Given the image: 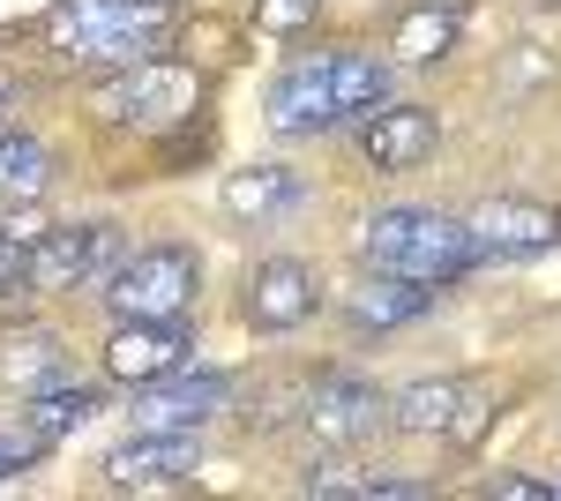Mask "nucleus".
Instances as JSON below:
<instances>
[{
  "label": "nucleus",
  "mask_w": 561,
  "mask_h": 501,
  "mask_svg": "<svg viewBox=\"0 0 561 501\" xmlns=\"http://www.w3.org/2000/svg\"><path fill=\"white\" fill-rule=\"evenodd\" d=\"M314 8H322V0H262V23H270V31H293V23H307Z\"/></svg>",
  "instance_id": "25"
},
{
  "label": "nucleus",
  "mask_w": 561,
  "mask_h": 501,
  "mask_svg": "<svg viewBox=\"0 0 561 501\" xmlns=\"http://www.w3.org/2000/svg\"><path fill=\"white\" fill-rule=\"evenodd\" d=\"M382 389L359 375H322L314 382V397H307V434L314 442H330V449H345V442H367V434H382Z\"/></svg>",
  "instance_id": "9"
},
{
  "label": "nucleus",
  "mask_w": 561,
  "mask_h": 501,
  "mask_svg": "<svg viewBox=\"0 0 561 501\" xmlns=\"http://www.w3.org/2000/svg\"><path fill=\"white\" fill-rule=\"evenodd\" d=\"M427 307H434V285L427 277H397V270H367L359 293L345 299L352 330H404V322H420Z\"/></svg>",
  "instance_id": "14"
},
{
  "label": "nucleus",
  "mask_w": 561,
  "mask_h": 501,
  "mask_svg": "<svg viewBox=\"0 0 561 501\" xmlns=\"http://www.w3.org/2000/svg\"><path fill=\"white\" fill-rule=\"evenodd\" d=\"M457 405H465V382H412L389 397V419L404 434H449L457 426Z\"/></svg>",
  "instance_id": "19"
},
{
  "label": "nucleus",
  "mask_w": 561,
  "mask_h": 501,
  "mask_svg": "<svg viewBox=\"0 0 561 501\" xmlns=\"http://www.w3.org/2000/svg\"><path fill=\"white\" fill-rule=\"evenodd\" d=\"M225 405V382L217 375H165L150 382L142 397H135V426H158V434H203L210 426V412Z\"/></svg>",
  "instance_id": "13"
},
{
  "label": "nucleus",
  "mask_w": 561,
  "mask_h": 501,
  "mask_svg": "<svg viewBox=\"0 0 561 501\" xmlns=\"http://www.w3.org/2000/svg\"><path fill=\"white\" fill-rule=\"evenodd\" d=\"M31 240L15 232V225H0V299H15V293H31Z\"/></svg>",
  "instance_id": "22"
},
{
  "label": "nucleus",
  "mask_w": 561,
  "mask_h": 501,
  "mask_svg": "<svg viewBox=\"0 0 561 501\" xmlns=\"http://www.w3.org/2000/svg\"><path fill=\"white\" fill-rule=\"evenodd\" d=\"M0 382L8 389H23V397H38V389H53V382H68V352H60V337H8L0 344Z\"/></svg>",
  "instance_id": "17"
},
{
  "label": "nucleus",
  "mask_w": 561,
  "mask_h": 501,
  "mask_svg": "<svg viewBox=\"0 0 561 501\" xmlns=\"http://www.w3.org/2000/svg\"><path fill=\"white\" fill-rule=\"evenodd\" d=\"M314 315V270L293 254H262L248 270V322L255 330H300Z\"/></svg>",
  "instance_id": "12"
},
{
  "label": "nucleus",
  "mask_w": 561,
  "mask_h": 501,
  "mask_svg": "<svg viewBox=\"0 0 561 501\" xmlns=\"http://www.w3.org/2000/svg\"><path fill=\"white\" fill-rule=\"evenodd\" d=\"M195 68H180V60H142V68H121V83L98 90V105H105V121H128V127H165V121H187L195 113Z\"/></svg>",
  "instance_id": "6"
},
{
  "label": "nucleus",
  "mask_w": 561,
  "mask_h": 501,
  "mask_svg": "<svg viewBox=\"0 0 561 501\" xmlns=\"http://www.w3.org/2000/svg\"><path fill=\"white\" fill-rule=\"evenodd\" d=\"M465 225H472V248L479 254H539V248H561V209L524 203V195H494V203H479Z\"/></svg>",
  "instance_id": "11"
},
{
  "label": "nucleus",
  "mask_w": 561,
  "mask_h": 501,
  "mask_svg": "<svg viewBox=\"0 0 561 501\" xmlns=\"http://www.w3.org/2000/svg\"><path fill=\"white\" fill-rule=\"evenodd\" d=\"M293 203H300V172H285V166L225 172V209L232 217H285Z\"/></svg>",
  "instance_id": "18"
},
{
  "label": "nucleus",
  "mask_w": 561,
  "mask_h": 501,
  "mask_svg": "<svg viewBox=\"0 0 561 501\" xmlns=\"http://www.w3.org/2000/svg\"><path fill=\"white\" fill-rule=\"evenodd\" d=\"M45 143L31 127H0V203H31L45 187Z\"/></svg>",
  "instance_id": "21"
},
{
  "label": "nucleus",
  "mask_w": 561,
  "mask_h": 501,
  "mask_svg": "<svg viewBox=\"0 0 561 501\" xmlns=\"http://www.w3.org/2000/svg\"><path fill=\"white\" fill-rule=\"evenodd\" d=\"M486 494H494V501H547V494H554V479H524V471H502V479H486Z\"/></svg>",
  "instance_id": "24"
},
{
  "label": "nucleus",
  "mask_w": 561,
  "mask_h": 501,
  "mask_svg": "<svg viewBox=\"0 0 561 501\" xmlns=\"http://www.w3.org/2000/svg\"><path fill=\"white\" fill-rule=\"evenodd\" d=\"M195 464H203V434H158V426H142L135 442L105 449L98 479L113 494H158V487H180Z\"/></svg>",
  "instance_id": "7"
},
{
  "label": "nucleus",
  "mask_w": 561,
  "mask_h": 501,
  "mask_svg": "<svg viewBox=\"0 0 561 501\" xmlns=\"http://www.w3.org/2000/svg\"><path fill=\"white\" fill-rule=\"evenodd\" d=\"M307 494H337V501H397V494H420V479H397V471H359V464H314L300 479Z\"/></svg>",
  "instance_id": "20"
},
{
  "label": "nucleus",
  "mask_w": 561,
  "mask_h": 501,
  "mask_svg": "<svg viewBox=\"0 0 561 501\" xmlns=\"http://www.w3.org/2000/svg\"><path fill=\"white\" fill-rule=\"evenodd\" d=\"M465 31V0H412L404 15H397V31H389V53L404 60V68H434L449 45Z\"/></svg>",
  "instance_id": "15"
},
{
  "label": "nucleus",
  "mask_w": 561,
  "mask_h": 501,
  "mask_svg": "<svg viewBox=\"0 0 561 501\" xmlns=\"http://www.w3.org/2000/svg\"><path fill=\"white\" fill-rule=\"evenodd\" d=\"M554 494H561V479H554Z\"/></svg>",
  "instance_id": "26"
},
{
  "label": "nucleus",
  "mask_w": 561,
  "mask_h": 501,
  "mask_svg": "<svg viewBox=\"0 0 561 501\" xmlns=\"http://www.w3.org/2000/svg\"><path fill=\"white\" fill-rule=\"evenodd\" d=\"M389 98V60L375 53H307L270 83V127L277 135H322L337 121H367Z\"/></svg>",
  "instance_id": "1"
},
{
  "label": "nucleus",
  "mask_w": 561,
  "mask_h": 501,
  "mask_svg": "<svg viewBox=\"0 0 561 501\" xmlns=\"http://www.w3.org/2000/svg\"><path fill=\"white\" fill-rule=\"evenodd\" d=\"M187 352H195V330L187 322H121L113 344H105V375L128 382V389H150V382H165L187 367Z\"/></svg>",
  "instance_id": "8"
},
{
  "label": "nucleus",
  "mask_w": 561,
  "mask_h": 501,
  "mask_svg": "<svg viewBox=\"0 0 561 501\" xmlns=\"http://www.w3.org/2000/svg\"><path fill=\"white\" fill-rule=\"evenodd\" d=\"M359 150H367V166L382 172H420L442 150V121H434L427 105H375L367 113V127H359Z\"/></svg>",
  "instance_id": "10"
},
{
  "label": "nucleus",
  "mask_w": 561,
  "mask_h": 501,
  "mask_svg": "<svg viewBox=\"0 0 561 501\" xmlns=\"http://www.w3.org/2000/svg\"><path fill=\"white\" fill-rule=\"evenodd\" d=\"M165 23H173V0H60L45 8L38 38L83 68H142L158 60Z\"/></svg>",
  "instance_id": "2"
},
{
  "label": "nucleus",
  "mask_w": 561,
  "mask_h": 501,
  "mask_svg": "<svg viewBox=\"0 0 561 501\" xmlns=\"http://www.w3.org/2000/svg\"><path fill=\"white\" fill-rule=\"evenodd\" d=\"M359 254L367 270H397V277H427V285H449L479 262L472 225L465 217H442V209L420 203H389L359 225Z\"/></svg>",
  "instance_id": "3"
},
{
  "label": "nucleus",
  "mask_w": 561,
  "mask_h": 501,
  "mask_svg": "<svg viewBox=\"0 0 561 501\" xmlns=\"http://www.w3.org/2000/svg\"><path fill=\"white\" fill-rule=\"evenodd\" d=\"M203 293V254L187 240H150V248L121 254V270L105 277V315L113 322H173Z\"/></svg>",
  "instance_id": "4"
},
{
  "label": "nucleus",
  "mask_w": 561,
  "mask_h": 501,
  "mask_svg": "<svg viewBox=\"0 0 561 501\" xmlns=\"http://www.w3.org/2000/svg\"><path fill=\"white\" fill-rule=\"evenodd\" d=\"M45 449H53V442H45V434H31V426H0V479L31 471V464H38Z\"/></svg>",
  "instance_id": "23"
},
{
  "label": "nucleus",
  "mask_w": 561,
  "mask_h": 501,
  "mask_svg": "<svg viewBox=\"0 0 561 501\" xmlns=\"http://www.w3.org/2000/svg\"><path fill=\"white\" fill-rule=\"evenodd\" d=\"M98 412H105V397H98L90 382H53V389H38V397H23V426L45 434V442H60V434L90 426Z\"/></svg>",
  "instance_id": "16"
},
{
  "label": "nucleus",
  "mask_w": 561,
  "mask_h": 501,
  "mask_svg": "<svg viewBox=\"0 0 561 501\" xmlns=\"http://www.w3.org/2000/svg\"><path fill=\"white\" fill-rule=\"evenodd\" d=\"M121 270V225H53L31 240V293H83Z\"/></svg>",
  "instance_id": "5"
}]
</instances>
